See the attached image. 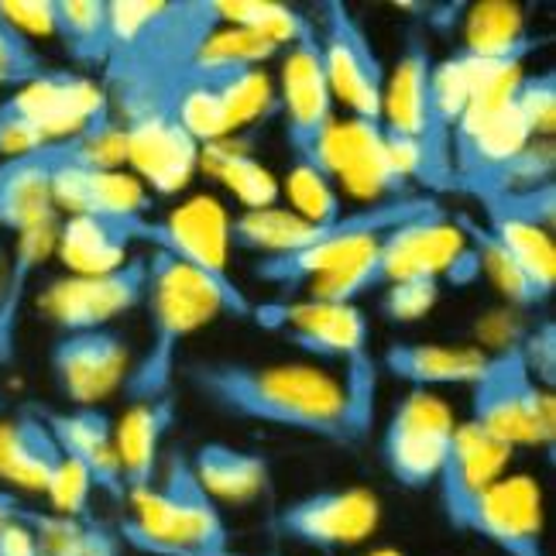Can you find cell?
Segmentation results:
<instances>
[{
    "label": "cell",
    "mask_w": 556,
    "mask_h": 556,
    "mask_svg": "<svg viewBox=\"0 0 556 556\" xmlns=\"http://www.w3.org/2000/svg\"><path fill=\"white\" fill-rule=\"evenodd\" d=\"M182 378L206 405L230 419L357 446L368 433L354 419L344 384L309 365H251V361H189Z\"/></svg>",
    "instance_id": "1"
},
{
    "label": "cell",
    "mask_w": 556,
    "mask_h": 556,
    "mask_svg": "<svg viewBox=\"0 0 556 556\" xmlns=\"http://www.w3.org/2000/svg\"><path fill=\"white\" fill-rule=\"evenodd\" d=\"M148 316H152V337L141 357L127 368L121 392L127 402H159L173 395V381L179 375V348L197 330L213 324L217 316L251 319V306L233 303V299L192 271L189 265L155 251L148 254Z\"/></svg>",
    "instance_id": "2"
},
{
    "label": "cell",
    "mask_w": 556,
    "mask_h": 556,
    "mask_svg": "<svg viewBox=\"0 0 556 556\" xmlns=\"http://www.w3.org/2000/svg\"><path fill=\"white\" fill-rule=\"evenodd\" d=\"M131 519L117 532L124 546L148 556H241L230 549V526L189 467L186 451L162 457L159 481L127 495Z\"/></svg>",
    "instance_id": "3"
},
{
    "label": "cell",
    "mask_w": 556,
    "mask_h": 556,
    "mask_svg": "<svg viewBox=\"0 0 556 556\" xmlns=\"http://www.w3.org/2000/svg\"><path fill=\"white\" fill-rule=\"evenodd\" d=\"M251 319L268 333H278L292 348L319 361L348 368L344 395L361 430L375 426V395H378V361L368 351L371 327L361 306L316 303V299H268L251 306Z\"/></svg>",
    "instance_id": "4"
},
{
    "label": "cell",
    "mask_w": 556,
    "mask_h": 556,
    "mask_svg": "<svg viewBox=\"0 0 556 556\" xmlns=\"http://www.w3.org/2000/svg\"><path fill=\"white\" fill-rule=\"evenodd\" d=\"M556 402L553 392L536 384L522 365L516 344L488 354V365L470 384V422L491 440L516 446H543L546 460H553L556 440Z\"/></svg>",
    "instance_id": "5"
},
{
    "label": "cell",
    "mask_w": 556,
    "mask_h": 556,
    "mask_svg": "<svg viewBox=\"0 0 556 556\" xmlns=\"http://www.w3.org/2000/svg\"><path fill=\"white\" fill-rule=\"evenodd\" d=\"M230 217L227 210L210 200L197 197L182 206H176L168 217H135L131 220V241H144L155 251L168 254L192 271H200L210 278L213 286L224 289L233 303L251 306V299L244 289L233 282V275L227 271V248H230Z\"/></svg>",
    "instance_id": "6"
},
{
    "label": "cell",
    "mask_w": 556,
    "mask_h": 556,
    "mask_svg": "<svg viewBox=\"0 0 556 556\" xmlns=\"http://www.w3.org/2000/svg\"><path fill=\"white\" fill-rule=\"evenodd\" d=\"M457 430L454 409L437 392H405L381 430V464L409 491L433 488Z\"/></svg>",
    "instance_id": "7"
},
{
    "label": "cell",
    "mask_w": 556,
    "mask_h": 556,
    "mask_svg": "<svg viewBox=\"0 0 556 556\" xmlns=\"http://www.w3.org/2000/svg\"><path fill=\"white\" fill-rule=\"evenodd\" d=\"M313 25H316L319 59H324L330 93L340 103H348L354 121L381 124L384 66L365 25L340 0H324L319 4V21H313Z\"/></svg>",
    "instance_id": "8"
},
{
    "label": "cell",
    "mask_w": 556,
    "mask_h": 556,
    "mask_svg": "<svg viewBox=\"0 0 556 556\" xmlns=\"http://www.w3.org/2000/svg\"><path fill=\"white\" fill-rule=\"evenodd\" d=\"M271 532L309 549H351L375 536L381 526V502L371 488L344 484L319 488L286 502L271 516Z\"/></svg>",
    "instance_id": "9"
},
{
    "label": "cell",
    "mask_w": 556,
    "mask_h": 556,
    "mask_svg": "<svg viewBox=\"0 0 556 556\" xmlns=\"http://www.w3.org/2000/svg\"><path fill=\"white\" fill-rule=\"evenodd\" d=\"M148 299V254H135L114 271L66 275L38 295V309L62 333L111 327L117 316L138 309Z\"/></svg>",
    "instance_id": "10"
},
{
    "label": "cell",
    "mask_w": 556,
    "mask_h": 556,
    "mask_svg": "<svg viewBox=\"0 0 556 556\" xmlns=\"http://www.w3.org/2000/svg\"><path fill=\"white\" fill-rule=\"evenodd\" d=\"M106 111V93L90 76L49 70L0 100V124H21L49 144L79 135Z\"/></svg>",
    "instance_id": "11"
},
{
    "label": "cell",
    "mask_w": 556,
    "mask_h": 556,
    "mask_svg": "<svg viewBox=\"0 0 556 556\" xmlns=\"http://www.w3.org/2000/svg\"><path fill=\"white\" fill-rule=\"evenodd\" d=\"M282 111H286V141L292 162L324 173V141L333 121V93L319 59L316 25L289 46L282 62Z\"/></svg>",
    "instance_id": "12"
},
{
    "label": "cell",
    "mask_w": 556,
    "mask_h": 556,
    "mask_svg": "<svg viewBox=\"0 0 556 556\" xmlns=\"http://www.w3.org/2000/svg\"><path fill=\"white\" fill-rule=\"evenodd\" d=\"M324 173L333 182H344L348 192L361 200H402L413 197V182L402 173L389 138H384V121H344L333 124L324 141Z\"/></svg>",
    "instance_id": "13"
},
{
    "label": "cell",
    "mask_w": 556,
    "mask_h": 556,
    "mask_svg": "<svg viewBox=\"0 0 556 556\" xmlns=\"http://www.w3.org/2000/svg\"><path fill=\"white\" fill-rule=\"evenodd\" d=\"M49 368L73 405H97L121 389L131 368V344L114 327L62 333L49 351Z\"/></svg>",
    "instance_id": "14"
},
{
    "label": "cell",
    "mask_w": 556,
    "mask_h": 556,
    "mask_svg": "<svg viewBox=\"0 0 556 556\" xmlns=\"http://www.w3.org/2000/svg\"><path fill=\"white\" fill-rule=\"evenodd\" d=\"M508 457H511L508 446L481 433L470 419L457 422L451 451H446V460L437 478L443 522L454 532H470V519H475L481 495L498 478H505Z\"/></svg>",
    "instance_id": "15"
},
{
    "label": "cell",
    "mask_w": 556,
    "mask_h": 556,
    "mask_svg": "<svg viewBox=\"0 0 556 556\" xmlns=\"http://www.w3.org/2000/svg\"><path fill=\"white\" fill-rule=\"evenodd\" d=\"M467 536L484 540L502 556H549L540 484L529 475L498 478L481 495Z\"/></svg>",
    "instance_id": "16"
},
{
    "label": "cell",
    "mask_w": 556,
    "mask_h": 556,
    "mask_svg": "<svg viewBox=\"0 0 556 556\" xmlns=\"http://www.w3.org/2000/svg\"><path fill=\"white\" fill-rule=\"evenodd\" d=\"M124 127V162L135 165L155 197H176L200 168V144L189 138L176 114H148L127 121Z\"/></svg>",
    "instance_id": "17"
},
{
    "label": "cell",
    "mask_w": 556,
    "mask_h": 556,
    "mask_svg": "<svg viewBox=\"0 0 556 556\" xmlns=\"http://www.w3.org/2000/svg\"><path fill=\"white\" fill-rule=\"evenodd\" d=\"M35 413L49 426L59 451L87 470L93 481V491H103L111 502H127L111 416L97 409V405H70V409H46V405H35Z\"/></svg>",
    "instance_id": "18"
},
{
    "label": "cell",
    "mask_w": 556,
    "mask_h": 556,
    "mask_svg": "<svg viewBox=\"0 0 556 556\" xmlns=\"http://www.w3.org/2000/svg\"><path fill=\"white\" fill-rule=\"evenodd\" d=\"M59 165L62 141L0 159V227L21 238L28 230L59 224V210L52 200V179Z\"/></svg>",
    "instance_id": "19"
},
{
    "label": "cell",
    "mask_w": 556,
    "mask_h": 556,
    "mask_svg": "<svg viewBox=\"0 0 556 556\" xmlns=\"http://www.w3.org/2000/svg\"><path fill=\"white\" fill-rule=\"evenodd\" d=\"M55 210L90 213V217H148L152 192L135 176H124L117 168H87V165H59L52 179Z\"/></svg>",
    "instance_id": "20"
},
{
    "label": "cell",
    "mask_w": 556,
    "mask_h": 556,
    "mask_svg": "<svg viewBox=\"0 0 556 556\" xmlns=\"http://www.w3.org/2000/svg\"><path fill=\"white\" fill-rule=\"evenodd\" d=\"M430 73H433L430 41L422 38V31L413 28L405 35V46L392 76L384 79L381 121L389 131L419 144L422 165H426V141H430Z\"/></svg>",
    "instance_id": "21"
},
{
    "label": "cell",
    "mask_w": 556,
    "mask_h": 556,
    "mask_svg": "<svg viewBox=\"0 0 556 556\" xmlns=\"http://www.w3.org/2000/svg\"><path fill=\"white\" fill-rule=\"evenodd\" d=\"M488 365V351L475 344H419V340H399L389 344L378 361L392 378L413 384V389H443V384H475Z\"/></svg>",
    "instance_id": "22"
},
{
    "label": "cell",
    "mask_w": 556,
    "mask_h": 556,
    "mask_svg": "<svg viewBox=\"0 0 556 556\" xmlns=\"http://www.w3.org/2000/svg\"><path fill=\"white\" fill-rule=\"evenodd\" d=\"M176 399L165 395L159 402H138L124 413V419L114 426L117 440V457L124 470V488L127 495L152 488L162 470V443L168 430L176 426Z\"/></svg>",
    "instance_id": "23"
},
{
    "label": "cell",
    "mask_w": 556,
    "mask_h": 556,
    "mask_svg": "<svg viewBox=\"0 0 556 556\" xmlns=\"http://www.w3.org/2000/svg\"><path fill=\"white\" fill-rule=\"evenodd\" d=\"M375 244L378 238L357 233V238H333V241H319V244L286 251V254H265V258L254 262L251 275L258 278V282L271 286L278 292L275 299H292V292L309 289L319 278L357 265L365 254H371Z\"/></svg>",
    "instance_id": "24"
},
{
    "label": "cell",
    "mask_w": 556,
    "mask_h": 556,
    "mask_svg": "<svg viewBox=\"0 0 556 556\" xmlns=\"http://www.w3.org/2000/svg\"><path fill=\"white\" fill-rule=\"evenodd\" d=\"M62 451L35 405H21L14 416L0 419V481L25 491H46Z\"/></svg>",
    "instance_id": "25"
},
{
    "label": "cell",
    "mask_w": 556,
    "mask_h": 556,
    "mask_svg": "<svg viewBox=\"0 0 556 556\" xmlns=\"http://www.w3.org/2000/svg\"><path fill=\"white\" fill-rule=\"evenodd\" d=\"M189 467L213 502L251 505L262 498L271 481V464L265 454L241 451V446L210 440L189 454Z\"/></svg>",
    "instance_id": "26"
},
{
    "label": "cell",
    "mask_w": 556,
    "mask_h": 556,
    "mask_svg": "<svg viewBox=\"0 0 556 556\" xmlns=\"http://www.w3.org/2000/svg\"><path fill=\"white\" fill-rule=\"evenodd\" d=\"M131 220L135 217H90V213H76V217L62 220L55 230V251L62 265L73 275H103L114 271L127 262V248H131Z\"/></svg>",
    "instance_id": "27"
},
{
    "label": "cell",
    "mask_w": 556,
    "mask_h": 556,
    "mask_svg": "<svg viewBox=\"0 0 556 556\" xmlns=\"http://www.w3.org/2000/svg\"><path fill=\"white\" fill-rule=\"evenodd\" d=\"M55 230H59V224L28 230V233H21L14 244V254L4 271V286H0V368H8L14 361L28 286H31L35 271L41 268V262L55 251Z\"/></svg>",
    "instance_id": "28"
},
{
    "label": "cell",
    "mask_w": 556,
    "mask_h": 556,
    "mask_svg": "<svg viewBox=\"0 0 556 556\" xmlns=\"http://www.w3.org/2000/svg\"><path fill=\"white\" fill-rule=\"evenodd\" d=\"M540 41L543 38H536L526 28V17L516 4L491 0V4L470 8L464 17V52L467 55L526 62L540 49Z\"/></svg>",
    "instance_id": "29"
},
{
    "label": "cell",
    "mask_w": 556,
    "mask_h": 556,
    "mask_svg": "<svg viewBox=\"0 0 556 556\" xmlns=\"http://www.w3.org/2000/svg\"><path fill=\"white\" fill-rule=\"evenodd\" d=\"M25 522L35 532L38 556H121L124 540L114 526L93 516L73 519L59 511H38L25 505Z\"/></svg>",
    "instance_id": "30"
},
{
    "label": "cell",
    "mask_w": 556,
    "mask_h": 556,
    "mask_svg": "<svg viewBox=\"0 0 556 556\" xmlns=\"http://www.w3.org/2000/svg\"><path fill=\"white\" fill-rule=\"evenodd\" d=\"M52 38L83 70L103 73L111 59V21L106 0H52Z\"/></svg>",
    "instance_id": "31"
},
{
    "label": "cell",
    "mask_w": 556,
    "mask_h": 556,
    "mask_svg": "<svg viewBox=\"0 0 556 556\" xmlns=\"http://www.w3.org/2000/svg\"><path fill=\"white\" fill-rule=\"evenodd\" d=\"M488 233L502 244V251L508 254L511 262L519 265V271L529 278V286L540 292V299L553 295L556 289V248H553V233L522 224V220H511L498 210H484V220Z\"/></svg>",
    "instance_id": "32"
},
{
    "label": "cell",
    "mask_w": 556,
    "mask_h": 556,
    "mask_svg": "<svg viewBox=\"0 0 556 556\" xmlns=\"http://www.w3.org/2000/svg\"><path fill=\"white\" fill-rule=\"evenodd\" d=\"M200 165L217 182H224L248 210H268L278 200L275 176L251 152H244L241 144H233L230 138L203 144L200 148Z\"/></svg>",
    "instance_id": "33"
},
{
    "label": "cell",
    "mask_w": 556,
    "mask_h": 556,
    "mask_svg": "<svg viewBox=\"0 0 556 556\" xmlns=\"http://www.w3.org/2000/svg\"><path fill=\"white\" fill-rule=\"evenodd\" d=\"M454 227L460 230V238L470 244V251L478 254V265H481V275L491 278V286H495L511 306L519 309H532V306H543L540 292L529 286V278L519 271V265L508 258V254L502 251V244L491 238L488 227L475 217H467V213H457V217H451Z\"/></svg>",
    "instance_id": "34"
},
{
    "label": "cell",
    "mask_w": 556,
    "mask_h": 556,
    "mask_svg": "<svg viewBox=\"0 0 556 556\" xmlns=\"http://www.w3.org/2000/svg\"><path fill=\"white\" fill-rule=\"evenodd\" d=\"M220 17L230 28L268 38L275 49H289L306 31H313V17L289 4H278V0H220Z\"/></svg>",
    "instance_id": "35"
},
{
    "label": "cell",
    "mask_w": 556,
    "mask_h": 556,
    "mask_svg": "<svg viewBox=\"0 0 556 556\" xmlns=\"http://www.w3.org/2000/svg\"><path fill=\"white\" fill-rule=\"evenodd\" d=\"M286 197L292 203L289 213H295L299 220L316 224V227L333 224L348 213L344 200H340V192H337V182L327 173H319V168L299 165V162H292L286 176Z\"/></svg>",
    "instance_id": "36"
},
{
    "label": "cell",
    "mask_w": 556,
    "mask_h": 556,
    "mask_svg": "<svg viewBox=\"0 0 556 556\" xmlns=\"http://www.w3.org/2000/svg\"><path fill=\"white\" fill-rule=\"evenodd\" d=\"M511 103L522 114L526 127L532 138H553V124H556V73H522Z\"/></svg>",
    "instance_id": "37"
},
{
    "label": "cell",
    "mask_w": 556,
    "mask_h": 556,
    "mask_svg": "<svg viewBox=\"0 0 556 556\" xmlns=\"http://www.w3.org/2000/svg\"><path fill=\"white\" fill-rule=\"evenodd\" d=\"M437 299H440V278L413 275L389 289H381L378 309L384 319H392V324H413V319L426 316L437 306Z\"/></svg>",
    "instance_id": "38"
},
{
    "label": "cell",
    "mask_w": 556,
    "mask_h": 556,
    "mask_svg": "<svg viewBox=\"0 0 556 556\" xmlns=\"http://www.w3.org/2000/svg\"><path fill=\"white\" fill-rule=\"evenodd\" d=\"M481 210H498L511 220H522V224H532V227L553 233L556 182H546L536 189H519V192H502V197H488V200H481Z\"/></svg>",
    "instance_id": "39"
},
{
    "label": "cell",
    "mask_w": 556,
    "mask_h": 556,
    "mask_svg": "<svg viewBox=\"0 0 556 556\" xmlns=\"http://www.w3.org/2000/svg\"><path fill=\"white\" fill-rule=\"evenodd\" d=\"M46 495L52 502V511L59 516H73V519H87L90 516V498H93V481L73 457L62 454L55 475L46 488Z\"/></svg>",
    "instance_id": "40"
},
{
    "label": "cell",
    "mask_w": 556,
    "mask_h": 556,
    "mask_svg": "<svg viewBox=\"0 0 556 556\" xmlns=\"http://www.w3.org/2000/svg\"><path fill=\"white\" fill-rule=\"evenodd\" d=\"M46 73H49V66H46V59L38 55V49L31 46V38H25L0 17V76L17 90Z\"/></svg>",
    "instance_id": "41"
},
{
    "label": "cell",
    "mask_w": 556,
    "mask_h": 556,
    "mask_svg": "<svg viewBox=\"0 0 556 556\" xmlns=\"http://www.w3.org/2000/svg\"><path fill=\"white\" fill-rule=\"evenodd\" d=\"M516 348L522 354L526 371L536 378V384L553 392L556 384V324L543 319V324L532 327L522 340H516Z\"/></svg>",
    "instance_id": "42"
},
{
    "label": "cell",
    "mask_w": 556,
    "mask_h": 556,
    "mask_svg": "<svg viewBox=\"0 0 556 556\" xmlns=\"http://www.w3.org/2000/svg\"><path fill=\"white\" fill-rule=\"evenodd\" d=\"M0 17L25 38L52 35V0H0Z\"/></svg>",
    "instance_id": "43"
},
{
    "label": "cell",
    "mask_w": 556,
    "mask_h": 556,
    "mask_svg": "<svg viewBox=\"0 0 556 556\" xmlns=\"http://www.w3.org/2000/svg\"><path fill=\"white\" fill-rule=\"evenodd\" d=\"M0 556H38L35 532L25 522V505L17 508V516L0 522Z\"/></svg>",
    "instance_id": "44"
},
{
    "label": "cell",
    "mask_w": 556,
    "mask_h": 556,
    "mask_svg": "<svg viewBox=\"0 0 556 556\" xmlns=\"http://www.w3.org/2000/svg\"><path fill=\"white\" fill-rule=\"evenodd\" d=\"M21 505H25V502H21L14 491H0V522H8L11 516H17Z\"/></svg>",
    "instance_id": "45"
},
{
    "label": "cell",
    "mask_w": 556,
    "mask_h": 556,
    "mask_svg": "<svg viewBox=\"0 0 556 556\" xmlns=\"http://www.w3.org/2000/svg\"><path fill=\"white\" fill-rule=\"evenodd\" d=\"M365 556H405V553H399V549H392V546H381V549H371V553H365Z\"/></svg>",
    "instance_id": "46"
},
{
    "label": "cell",
    "mask_w": 556,
    "mask_h": 556,
    "mask_svg": "<svg viewBox=\"0 0 556 556\" xmlns=\"http://www.w3.org/2000/svg\"><path fill=\"white\" fill-rule=\"evenodd\" d=\"M4 87H8V90H14V87H11V83H8L4 76H0V90H4Z\"/></svg>",
    "instance_id": "47"
}]
</instances>
